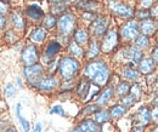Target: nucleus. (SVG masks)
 Here are the masks:
<instances>
[{"label":"nucleus","mask_w":158,"mask_h":132,"mask_svg":"<svg viewBox=\"0 0 158 132\" xmlns=\"http://www.w3.org/2000/svg\"><path fill=\"white\" fill-rule=\"evenodd\" d=\"M85 76H88L91 81H94L98 85H105L108 81V76H110V72L107 66L101 62V61H94L91 63H89L85 67L84 70Z\"/></svg>","instance_id":"obj_1"},{"label":"nucleus","mask_w":158,"mask_h":132,"mask_svg":"<svg viewBox=\"0 0 158 132\" xmlns=\"http://www.w3.org/2000/svg\"><path fill=\"white\" fill-rule=\"evenodd\" d=\"M60 73L64 80H72L74 76L78 74L80 66L77 59L73 57H64L60 62Z\"/></svg>","instance_id":"obj_2"},{"label":"nucleus","mask_w":158,"mask_h":132,"mask_svg":"<svg viewBox=\"0 0 158 132\" xmlns=\"http://www.w3.org/2000/svg\"><path fill=\"white\" fill-rule=\"evenodd\" d=\"M24 76L27 79V81L31 85H35L38 86L39 81L43 79V67L40 64H32V66H27L23 70Z\"/></svg>","instance_id":"obj_3"},{"label":"nucleus","mask_w":158,"mask_h":132,"mask_svg":"<svg viewBox=\"0 0 158 132\" xmlns=\"http://www.w3.org/2000/svg\"><path fill=\"white\" fill-rule=\"evenodd\" d=\"M59 27L60 32L63 35H69L73 32L74 27H76V17L71 14L63 15L59 21Z\"/></svg>","instance_id":"obj_4"},{"label":"nucleus","mask_w":158,"mask_h":132,"mask_svg":"<svg viewBox=\"0 0 158 132\" xmlns=\"http://www.w3.org/2000/svg\"><path fill=\"white\" fill-rule=\"evenodd\" d=\"M38 61V51L34 45H27L22 51V62L26 66L35 64Z\"/></svg>","instance_id":"obj_5"},{"label":"nucleus","mask_w":158,"mask_h":132,"mask_svg":"<svg viewBox=\"0 0 158 132\" xmlns=\"http://www.w3.org/2000/svg\"><path fill=\"white\" fill-rule=\"evenodd\" d=\"M139 35V24L136 21L127 22L122 28V37L127 40H134Z\"/></svg>","instance_id":"obj_6"},{"label":"nucleus","mask_w":158,"mask_h":132,"mask_svg":"<svg viewBox=\"0 0 158 132\" xmlns=\"http://www.w3.org/2000/svg\"><path fill=\"white\" fill-rule=\"evenodd\" d=\"M117 44H118V34H117V32L116 30H110L106 34L103 41H102L101 50L103 52H111L116 47Z\"/></svg>","instance_id":"obj_7"},{"label":"nucleus","mask_w":158,"mask_h":132,"mask_svg":"<svg viewBox=\"0 0 158 132\" xmlns=\"http://www.w3.org/2000/svg\"><path fill=\"white\" fill-rule=\"evenodd\" d=\"M110 7L114 14H117L119 16H123V17L133 16V9L127 6V5H124V4H122V2H119L117 0H112L110 2Z\"/></svg>","instance_id":"obj_8"},{"label":"nucleus","mask_w":158,"mask_h":132,"mask_svg":"<svg viewBox=\"0 0 158 132\" xmlns=\"http://www.w3.org/2000/svg\"><path fill=\"white\" fill-rule=\"evenodd\" d=\"M107 27H108V19L106 17H100L93 21L90 26V30L95 37H100L106 32Z\"/></svg>","instance_id":"obj_9"},{"label":"nucleus","mask_w":158,"mask_h":132,"mask_svg":"<svg viewBox=\"0 0 158 132\" xmlns=\"http://www.w3.org/2000/svg\"><path fill=\"white\" fill-rule=\"evenodd\" d=\"M72 132H100V127L96 121L85 120L80 125H78Z\"/></svg>","instance_id":"obj_10"},{"label":"nucleus","mask_w":158,"mask_h":132,"mask_svg":"<svg viewBox=\"0 0 158 132\" xmlns=\"http://www.w3.org/2000/svg\"><path fill=\"white\" fill-rule=\"evenodd\" d=\"M59 86V81L55 76H48V78H43L38 84V87L40 90H44V91H50V90H54Z\"/></svg>","instance_id":"obj_11"},{"label":"nucleus","mask_w":158,"mask_h":132,"mask_svg":"<svg viewBox=\"0 0 158 132\" xmlns=\"http://www.w3.org/2000/svg\"><path fill=\"white\" fill-rule=\"evenodd\" d=\"M158 28V24L157 22L155 21H151V19L146 18V19H142L141 24H140V29L142 32L143 35H151L153 34Z\"/></svg>","instance_id":"obj_12"},{"label":"nucleus","mask_w":158,"mask_h":132,"mask_svg":"<svg viewBox=\"0 0 158 132\" xmlns=\"http://www.w3.org/2000/svg\"><path fill=\"white\" fill-rule=\"evenodd\" d=\"M155 69V61L152 58H143L140 61V73L143 74H150Z\"/></svg>","instance_id":"obj_13"},{"label":"nucleus","mask_w":158,"mask_h":132,"mask_svg":"<svg viewBox=\"0 0 158 132\" xmlns=\"http://www.w3.org/2000/svg\"><path fill=\"white\" fill-rule=\"evenodd\" d=\"M90 89H91V86H90V82L86 80V79H84V80H81L80 82H79L78 85V90H77V92H78V96L81 98V99H85L86 98V96L89 94V91H90Z\"/></svg>","instance_id":"obj_14"},{"label":"nucleus","mask_w":158,"mask_h":132,"mask_svg":"<svg viewBox=\"0 0 158 132\" xmlns=\"http://www.w3.org/2000/svg\"><path fill=\"white\" fill-rule=\"evenodd\" d=\"M128 59H130L133 63H139L142 59V51L139 50L138 47H130L127 52Z\"/></svg>","instance_id":"obj_15"},{"label":"nucleus","mask_w":158,"mask_h":132,"mask_svg":"<svg viewBox=\"0 0 158 132\" xmlns=\"http://www.w3.org/2000/svg\"><path fill=\"white\" fill-rule=\"evenodd\" d=\"M27 15L33 19H40L43 17L44 12L38 5H31L27 7Z\"/></svg>","instance_id":"obj_16"},{"label":"nucleus","mask_w":158,"mask_h":132,"mask_svg":"<svg viewBox=\"0 0 158 132\" xmlns=\"http://www.w3.org/2000/svg\"><path fill=\"white\" fill-rule=\"evenodd\" d=\"M46 37V29L43 28V27H39L37 29H34L31 34V40L35 41V42H41Z\"/></svg>","instance_id":"obj_17"},{"label":"nucleus","mask_w":158,"mask_h":132,"mask_svg":"<svg viewBox=\"0 0 158 132\" xmlns=\"http://www.w3.org/2000/svg\"><path fill=\"white\" fill-rule=\"evenodd\" d=\"M11 18H12V23H14L15 28L22 29V28L24 27V19H23V16H22V14H20L19 11L14 12L12 16H11Z\"/></svg>","instance_id":"obj_18"},{"label":"nucleus","mask_w":158,"mask_h":132,"mask_svg":"<svg viewBox=\"0 0 158 132\" xmlns=\"http://www.w3.org/2000/svg\"><path fill=\"white\" fill-rule=\"evenodd\" d=\"M125 113H127V107H124V106H114L110 112V116L113 118V119H118L120 116H123Z\"/></svg>","instance_id":"obj_19"},{"label":"nucleus","mask_w":158,"mask_h":132,"mask_svg":"<svg viewBox=\"0 0 158 132\" xmlns=\"http://www.w3.org/2000/svg\"><path fill=\"white\" fill-rule=\"evenodd\" d=\"M112 96H113V90H112V87H107L102 94L99 97V99H98V104H106L111 98H112Z\"/></svg>","instance_id":"obj_20"},{"label":"nucleus","mask_w":158,"mask_h":132,"mask_svg":"<svg viewBox=\"0 0 158 132\" xmlns=\"http://www.w3.org/2000/svg\"><path fill=\"white\" fill-rule=\"evenodd\" d=\"M60 50H61V45H60L59 42L54 41V42L49 44V46L46 47V50H45V56L52 57L54 55H56Z\"/></svg>","instance_id":"obj_21"},{"label":"nucleus","mask_w":158,"mask_h":132,"mask_svg":"<svg viewBox=\"0 0 158 132\" xmlns=\"http://www.w3.org/2000/svg\"><path fill=\"white\" fill-rule=\"evenodd\" d=\"M110 119V113L106 110H96L94 115V121H96L98 124H103Z\"/></svg>","instance_id":"obj_22"},{"label":"nucleus","mask_w":158,"mask_h":132,"mask_svg":"<svg viewBox=\"0 0 158 132\" xmlns=\"http://www.w3.org/2000/svg\"><path fill=\"white\" fill-rule=\"evenodd\" d=\"M89 40V35H88V33L85 32V30H83V29H78L76 33H74V41L77 42V44H85L86 41Z\"/></svg>","instance_id":"obj_23"},{"label":"nucleus","mask_w":158,"mask_h":132,"mask_svg":"<svg viewBox=\"0 0 158 132\" xmlns=\"http://www.w3.org/2000/svg\"><path fill=\"white\" fill-rule=\"evenodd\" d=\"M139 120L142 122V124H148L150 120H151V113L150 110L146 108V107H142L140 110H139Z\"/></svg>","instance_id":"obj_24"},{"label":"nucleus","mask_w":158,"mask_h":132,"mask_svg":"<svg viewBox=\"0 0 158 132\" xmlns=\"http://www.w3.org/2000/svg\"><path fill=\"white\" fill-rule=\"evenodd\" d=\"M123 75L128 80H138L140 78V72L136 69H133V68H125L123 72Z\"/></svg>","instance_id":"obj_25"},{"label":"nucleus","mask_w":158,"mask_h":132,"mask_svg":"<svg viewBox=\"0 0 158 132\" xmlns=\"http://www.w3.org/2000/svg\"><path fill=\"white\" fill-rule=\"evenodd\" d=\"M100 54V47L98 41H93L90 44V47H89V51H88V58H95Z\"/></svg>","instance_id":"obj_26"},{"label":"nucleus","mask_w":158,"mask_h":132,"mask_svg":"<svg viewBox=\"0 0 158 132\" xmlns=\"http://www.w3.org/2000/svg\"><path fill=\"white\" fill-rule=\"evenodd\" d=\"M16 114H17V118L20 120L21 125L23 127V131L24 132H29V122L21 115V104H17V108H16Z\"/></svg>","instance_id":"obj_27"},{"label":"nucleus","mask_w":158,"mask_h":132,"mask_svg":"<svg viewBox=\"0 0 158 132\" xmlns=\"http://www.w3.org/2000/svg\"><path fill=\"white\" fill-rule=\"evenodd\" d=\"M135 39H136L135 42H136V46H138V47H140V49H146V47H148L150 41H148L147 35L141 34V35H138Z\"/></svg>","instance_id":"obj_28"},{"label":"nucleus","mask_w":158,"mask_h":132,"mask_svg":"<svg viewBox=\"0 0 158 132\" xmlns=\"http://www.w3.org/2000/svg\"><path fill=\"white\" fill-rule=\"evenodd\" d=\"M69 51H71V54L74 55V56H81V55H83L81 47L79 46V44H77L76 41H72V42L69 44Z\"/></svg>","instance_id":"obj_29"},{"label":"nucleus","mask_w":158,"mask_h":132,"mask_svg":"<svg viewBox=\"0 0 158 132\" xmlns=\"http://www.w3.org/2000/svg\"><path fill=\"white\" fill-rule=\"evenodd\" d=\"M55 24H56V18H55V16L49 15V16H46V17H45V19H44V26H45L48 29L54 28V27H55Z\"/></svg>","instance_id":"obj_30"},{"label":"nucleus","mask_w":158,"mask_h":132,"mask_svg":"<svg viewBox=\"0 0 158 132\" xmlns=\"http://www.w3.org/2000/svg\"><path fill=\"white\" fill-rule=\"evenodd\" d=\"M129 91H130V86H129V84H127V82L119 84L118 87H117V92H118L120 96H125L127 94H129Z\"/></svg>","instance_id":"obj_31"},{"label":"nucleus","mask_w":158,"mask_h":132,"mask_svg":"<svg viewBox=\"0 0 158 132\" xmlns=\"http://www.w3.org/2000/svg\"><path fill=\"white\" fill-rule=\"evenodd\" d=\"M135 101H136V99H135L131 94H129V96H124V97H123L122 103H123L124 107H129V106H133V104L135 103Z\"/></svg>","instance_id":"obj_32"},{"label":"nucleus","mask_w":158,"mask_h":132,"mask_svg":"<svg viewBox=\"0 0 158 132\" xmlns=\"http://www.w3.org/2000/svg\"><path fill=\"white\" fill-rule=\"evenodd\" d=\"M130 94L135 98V99H139L140 98V96H141V87L139 86V85H134L131 89H130Z\"/></svg>","instance_id":"obj_33"},{"label":"nucleus","mask_w":158,"mask_h":132,"mask_svg":"<svg viewBox=\"0 0 158 132\" xmlns=\"http://www.w3.org/2000/svg\"><path fill=\"white\" fill-rule=\"evenodd\" d=\"M15 94H16L15 86H14L12 84H7V85L5 86V94H6L7 97H12V96H15Z\"/></svg>","instance_id":"obj_34"},{"label":"nucleus","mask_w":158,"mask_h":132,"mask_svg":"<svg viewBox=\"0 0 158 132\" xmlns=\"http://www.w3.org/2000/svg\"><path fill=\"white\" fill-rule=\"evenodd\" d=\"M51 114H59V115H62V116H66V112L63 110V108L61 106H55L51 110H50Z\"/></svg>","instance_id":"obj_35"},{"label":"nucleus","mask_w":158,"mask_h":132,"mask_svg":"<svg viewBox=\"0 0 158 132\" xmlns=\"http://www.w3.org/2000/svg\"><path fill=\"white\" fill-rule=\"evenodd\" d=\"M98 110V106L96 104H94V106H89V107H86L85 109H84V113L89 114V113H95Z\"/></svg>","instance_id":"obj_36"},{"label":"nucleus","mask_w":158,"mask_h":132,"mask_svg":"<svg viewBox=\"0 0 158 132\" xmlns=\"http://www.w3.org/2000/svg\"><path fill=\"white\" fill-rule=\"evenodd\" d=\"M7 9H9V5L0 0V15H1V14H4V12H6V11H7Z\"/></svg>","instance_id":"obj_37"},{"label":"nucleus","mask_w":158,"mask_h":132,"mask_svg":"<svg viewBox=\"0 0 158 132\" xmlns=\"http://www.w3.org/2000/svg\"><path fill=\"white\" fill-rule=\"evenodd\" d=\"M152 59L158 63V44L155 46V49H153V51H152Z\"/></svg>","instance_id":"obj_38"},{"label":"nucleus","mask_w":158,"mask_h":132,"mask_svg":"<svg viewBox=\"0 0 158 132\" xmlns=\"http://www.w3.org/2000/svg\"><path fill=\"white\" fill-rule=\"evenodd\" d=\"M148 16H150V12H147V11H140V12L138 14V17L141 19L147 18Z\"/></svg>","instance_id":"obj_39"},{"label":"nucleus","mask_w":158,"mask_h":132,"mask_svg":"<svg viewBox=\"0 0 158 132\" xmlns=\"http://www.w3.org/2000/svg\"><path fill=\"white\" fill-rule=\"evenodd\" d=\"M151 118L155 120V121H157L158 122V107H156L153 110H152V114H151Z\"/></svg>","instance_id":"obj_40"},{"label":"nucleus","mask_w":158,"mask_h":132,"mask_svg":"<svg viewBox=\"0 0 158 132\" xmlns=\"http://www.w3.org/2000/svg\"><path fill=\"white\" fill-rule=\"evenodd\" d=\"M5 24H6V18H5L4 16H1V15H0V30L4 28V26H5Z\"/></svg>","instance_id":"obj_41"},{"label":"nucleus","mask_w":158,"mask_h":132,"mask_svg":"<svg viewBox=\"0 0 158 132\" xmlns=\"http://www.w3.org/2000/svg\"><path fill=\"white\" fill-rule=\"evenodd\" d=\"M142 6H145V7H148V6H151L152 5V0H142Z\"/></svg>","instance_id":"obj_42"},{"label":"nucleus","mask_w":158,"mask_h":132,"mask_svg":"<svg viewBox=\"0 0 158 132\" xmlns=\"http://www.w3.org/2000/svg\"><path fill=\"white\" fill-rule=\"evenodd\" d=\"M150 15H151V16H153L155 18H158V6H156V7L152 10V12H151Z\"/></svg>","instance_id":"obj_43"},{"label":"nucleus","mask_w":158,"mask_h":132,"mask_svg":"<svg viewBox=\"0 0 158 132\" xmlns=\"http://www.w3.org/2000/svg\"><path fill=\"white\" fill-rule=\"evenodd\" d=\"M33 132H43V129H41V124L38 122L37 125H35V127L33 129Z\"/></svg>","instance_id":"obj_44"},{"label":"nucleus","mask_w":158,"mask_h":132,"mask_svg":"<svg viewBox=\"0 0 158 132\" xmlns=\"http://www.w3.org/2000/svg\"><path fill=\"white\" fill-rule=\"evenodd\" d=\"M5 132H17V130H16L15 127H10V129H7Z\"/></svg>","instance_id":"obj_45"},{"label":"nucleus","mask_w":158,"mask_h":132,"mask_svg":"<svg viewBox=\"0 0 158 132\" xmlns=\"http://www.w3.org/2000/svg\"><path fill=\"white\" fill-rule=\"evenodd\" d=\"M155 86H156V90L158 91V80H157V82H156V85H155Z\"/></svg>","instance_id":"obj_46"},{"label":"nucleus","mask_w":158,"mask_h":132,"mask_svg":"<svg viewBox=\"0 0 158 132\" xmlns=\"http://www.w3.org/2000/svg\"><path fill=\"white\" fill-rule=\"evenodd\" d=\"M152 132H158V126H157V127H155V130H153Z\"/></svg>","instance_id":"obj_47"},{"label":"nucleus","mask_w":158,"mask_h":132,"mask_svg":"<svg viewBox=\"0 0 158 132\" xmlns=\"http://www.w3.org/2000/svg\"><path fill=\"white\" fill-rule=\"evenodd\" d=\"M51 1H54V2H60V1H62V0H51Z\"/></svg>","instance_id":"obj_48"}]
</instances>
